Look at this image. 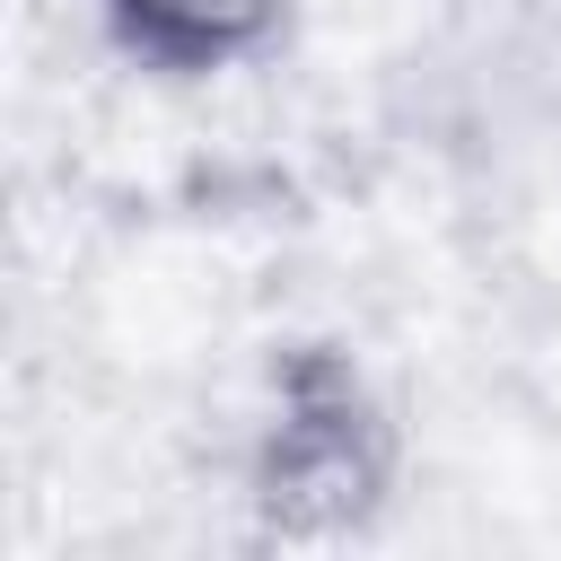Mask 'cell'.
Here are the masks:
<instances>
[{"instance_id":"cell-1","label":"cell","mask_w":561,"mask_h":561,"mask_svg":"<svg viewBox=\"0 0 561 561\" xmlns=\"http://www.w3.org/2000/svg\"><path fill=\"white\" fill-rule=\"evenodd\" d=\"M88 9L114 35V53H131L158 79H228L263 61L298 18V0H88Z\"/></svg>"}]
</instances>
